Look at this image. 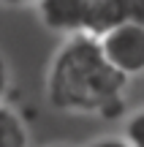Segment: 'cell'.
<instances>
[{"label":"cell","instance_id":"cell-9","mask_svg":"<svg viewBox=\"0 0 144 147\" xmlns=\"http://www.w3.org/2000/svg\"><path fill=\"white\" fill-rule=\"evenodd\" d=\"M8 82H11V76H8V65H5V60L0 57V104H3L5 90H8Z\"/></svg>","mask_w":144,"mask_h":147},{"label":"cell","instance_id":"cell-10","mask_svg":"<svg viewBox=\"0 0 144 147\" xmlns=\"http://www.w3.org/2000/svg\"><path fill=\"white\" fill-rule=\"evenodd\" d=\"M0 3H8V5H25V3H38V0H0Z\"/></svg>","mask_w":144,"mask_h":147},{"label":"cell","instance_id":"cell-6","mask_svg":"<svg viewBox=\"0 0 144 147\" xmlns=\"http://www.w3.org/2000/svg\"><path fill=\"white\" fill-rule=\"evenodd\" d=\"M125 139L133 147H144V109L136 112V115L125 123Z\"/></svg>","mask_w":144,"mask_h":147},{"label":"cell","instance_id":"cell-4","mask_svg":"<svg viewBox=\"0 0 144 147\" xmlns=\"http://www.w3.org/2000/svg\"><path fill=\"white\" fill-rule=\"evenodd\" d=\"M125 22H128V16H125L123 0H87L84 36L101 41L109 33H114L117 27H123Z\"/></svg>","mask_w":144,"mask_h":147},{"label":"cell","instance_id":"cell-8","mask_svg":"<svg viewBox=\"0 0 144 147\" xmlns=\"http://www.w3.org/2000/svg\"><path fill=\"white\" fill-rule=\"evenodd\" d=\"M90 147H133L128 142V139H117V136H106V139H98V142H92Z\"/></svg>","mask_w":144,"mask_h":147},{"label":"cell","instance_id":"cell-1","mask_svg":"<svg viewBox=\"0 0 144 147\" xmlns=\"http://www.w3.org/2000/svg\"><path fill=\"white\" fill-rule=\"evenodd\" d=\"M128 79L106 60L98 38L71 36L54 55L46 76V98L60 112L103 115L123 98Z\"/></svg>","mask_w":144,"mask_h":147},{"label":"cell","instance_id":"cell-7","mask_svg":"<svg viewBox=\"0 0 144 147\" xmlns=\"http://www.w3.org/2000/svg\"><path fill=\"white\" fill-rule=\"evenodd\" d=\"M123 5H125V16H128V22L144 27V0H123Z\"/></svg>","mask_w":144,"mask_h":147},{"label":"cell","instance_id":"cell-2","mask_svg":"<svg viewBox=\"0 0 144 147\" xmlns=\"http://www.w3.org/2000/svg\"><path fill=\"white\" fill-rule=\"evenodd\" d=\"M101 49L106 60L114 65L125 79L144 74V27L125 22L106 38H101Z\"/></svg>","mask_w":144,"mask_h":147},{"label":"cell","instance_id":"cell-5","mask_svg":"<svg viewBox=\"0 0 144 147\" xmlns=\"http://www.w3.org/2000/svg\"><path fill=\"white\" fill-rule=\"evenodd\" d=\"M27 125L16 109L0 104V147H27Z\"/></svg>","mask_w":144,"mask_h":147},{"label":"cell","instance_id":"cell-11","mask_svg":"<svg viewBox=\"0 0 144 147\" xmlns=\"http://www.w3.org/2000/svg\"><path fill=\"white\" fill-rule=\"evenodd\" d=\"M54 147H65V144H54Z\"/></svg>","mask_w":144,"mask_h":147},{"label":"cell","instance_id":"cell-3","mask_svg":"<svg viewBox=\"0 0 144 147\" xmlns=\"http://www.w3.org/2000/svg\"><path fill=\"white\" fill-rule=\"evenodd\" d=\"M38 16L54 33L79 36L84 33V11L87 0H38Z\"/></svg>","mask_w":144,"mask_h":147}]
</instances>
